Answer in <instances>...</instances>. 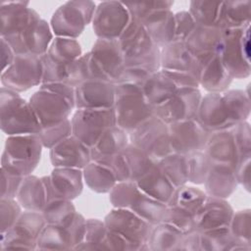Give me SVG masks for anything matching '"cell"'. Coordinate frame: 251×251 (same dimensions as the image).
Listing matches in <instances>:
<instances>
[{"mask_svg": "<svg viewBox=\"0 0 251 251\" xmlns=\"http://www.w3.org/2000/svg\"><path fill=\"white\" fill-rule=\"evenodd\" d=\"M125 59V67H135L154 74L161 70V48L151 39L143 24L130 17L118 38Z\"/></svg>", "mask_w": 251, "mask_h": 251, "instance_id": "obj_1", "label": "cell"}, {"mask_svg": "<svg viewBox=\"0 0 251 251\" xmlns=\"http://www.w3.org/2000/svg\"><path fill=\"white\" fill-rule=\"evenodd\" d=\"M116 126L128 134L155 115V107L143 94L142 86L119 83L115 84Z\"/></svg>", "mask_w": 251, "mask_h": 251, "instance_id": "obj_2", "label": "cell"}, {"mask_svg": "<svg viewBox=\"0 0 251 251\" xmlns=\"http://www.w3.org/2000/svg\"><path fill=\"white\" fill-rule=\"evenodd\" d=\"M1 129L8 136L39 134L41 126L29 102L18 92L1 88L0 94Z\"/></svg>", "mask_w": 251, "mask_h": 251, "instance_id": "obj_3", "label": "cell"}, {"mask_svg": "<svg viewBox=\"0 0 251 251\" xmlns=\"http://www.w3.org/2000/svg\"><path fill=\"white\" fill-rule=\"evenodd\" d=\"M42 147L38 134L9 136L2 153L1 169L24 177L29 176L40 161Z\"/></svg>", "mask_w": 251, "mask_h": 251, "instance_id": "obj_4", "label": "cell"}, {"mask_svg": "<svg viewBox=\"0 0 251 251\" xmlns=\"http://www.w3.org/2000/svg\"><path fill=\"white\" fill-rule=\"evenodd\" d=\"M218 52L225 69L232 78H244L250 75V25L241 28L222 30Z\"/></svg>", "mask_w": 251, "mask_h": 251, "instance_id": "obj_5", "label": "cell"}, {"mask_svg": "<svg viewBox=\"0 0 251 251\" xmlns=\"http://www.w3.org/2000/svg\"><path fill=\"white\" fill-rule=\"evenodd\" d=\"M96 5L92 1H69L53 14L51 28L56 36L75 39L92 22Z\"/></svg>", "mask_w": 251, "mask_h": 251, "instance_id": "obj_6", "label": "cell"}, {"mask_svg": "<svg viewBox=\"0 0 251 251\" xmlns=\"http://www.w3.org/2000/svg\"><path fill=\"white\" fill-rule=\"evenodd\" d=\"M198 80L190 74L159 70L152 74L142 85V91L146 99L154 107H157L181 88H198Z\"/></svg>", "mask_w": 251, "mask_h": 251, "instance_id": "obj_7", "label": "cell"}, {"mask_svg": "<svg viewBox=\"0 0 251 251\" xmlns=\"http://www.w3.org/2000/svg\"><path fill=\"white\" fill-rule=\"evenodd\" d=\"M108 231L125 238L135 249H149L148 238L153 225L141 219L128 209L115 208L104 220Z\"/></svg>", "mask_w": 251, "mask_h": 251, "instance_id": "obj_8", "label": "cell"}, {"mask_svg": "<svg viewBox=\"0 0 251 251\" xmlns=\"http://www.w3.org/2000/svg\"><path fill=\"white\" fill-rule=\"evenodd\" d=\"M128 136L129 143L143 150L156 162L172 153L169 125L155 115Z\"/></svg>", "mask_w": 251, "mask_h": 251, "instance_id": "obj_9", "label": "cell"}, {"mask_svg": "<svg viewBox=\"0 0 251 251\" xmlns=\"http://www.w3.org/2000/svg\"><path fill=\"white\" fill-rule=\"evenodd\" d=\"M73 134L92 147L108 128L116 126L114 109H77L72 120Z\"/></svg>", "mask_w": 251, "mask_h": 251, "instance_id": "obj_10", "label": "cell"}, {"mask_svg": "<svg viewBox=\"0 0 251 251\" xmlns=\"http://www.w3.org/2000/svg\"><path fill=\"white\" fill-rule=\"evenodd\" d=\"M45 226L42 212L26 210L9 230L1 233V249H35Z\"/></svg>", "mask_w": 251, "mask_h": 251, "instance_id": "obj_11", "label": "cell"}, {"mask_svg": "<svg viewBox=\"0 0 251 251\" xmlns=\"http://www.w3.org/2000/svg\"><path fill=\"white\" fill-rule=\"evenodd\" d=\"M42 76L41 57L16 55L13 63L2 72L1 82L3 87L19 93L41 84Z\"/></svg>", "mask_w": 251, "mask_h": 251, "instance_id": "obj_12", "label": "cell"}, {"mask_svg": "<svg viewBox=\"0 0 251 251\" xmlns=\"http://www.w3.org/2000/svg\"><path fill=\"white\" fill-rule=\"evenodd\" d=\"M29 104L41 127H47L69 119L75 108L74 101L44 85H40L39 90L30 97Z\"/></svg>", "mask_w": 251, "mask_h": 251, "instance_id": "obj_13", "label": "cell"}, {"mask_svg": "<svg viewBox=\"0 0 251 251\" xmlns=\"http://www.w3.org/2000/svg\"><path fill=\"white\" fill-rule=\"evenodd\" d=\"M129 20L130 15L124 3L105 1L96 6L92 19L93 30L98 38L118 39Z\"/></svg>", "mask_w": 251, "mask_h": 251, "instance_id": "obj_14", "label": "cell"}, {"mask_svg": "<svg viewBox=\"0 0 251 251\" xmlns=\"http://www.w3.org/2000/svg\"><path fill=\"white\" fill-rule=\"evenodd\" d=\"M169 133L172 153L188 155L202 151L211 132L193 118L169 125Z\"/></svg>", "mask_w": 251, "mask_h": 251, "instance_id": "obj_15", "label": "cell"}, {"mask_svg": "<svg viewBox=\"0 0 251 251\" xmlns=\"http://www.w3.org/2000/svg\"><path fill=\"white\" fill-rule=\"evenodd\" d=\"M3 38L9 42L16 55L41 57L47 53L53 40V34L48 23L40 19L19 34Z\"/></svg>", "mask_w": 251, "mask_h": 251, "instance_id": "obj_16", "label": "cell"}, {"mask_svg": "<svg viewBox=\"0 0 251 251\" xmlns=\"http://www.w3.org/2000/svg\"><path fill=\"white\" fill-rule=\"evenodd\" d=\"M201 98L198 88H181L169 100L155 107V116L167 125L193 119Z\"/></svg>", "mask_w": 251, "mask_h": 251, "instance_id": "obj_17", "label": "cell"}, {"mask_svg": "<svg viewBox=\"0 0 251 251\" xmlns=\"http://www.w3.org/2000/svg\"><path fill=\"white\" fill-rule=\"evenodd\" d=\"M195 118L209 132L229 129L236 125L222 92L202 96Z\"/></svg>", "mask_w": 251, "mask_h": 251, "instance_id": "obj_18", "label": "cell"}, {"mask_svg": "<svg viewBox=\"0 0 251 251\" xmlns=\"http://www.w3.org/2000/svg\"><path fill=\"white\" fill-rule=\"evenodd\" d=\"M82 179V172L78 169L55 168L49 176L42 177L47 202L56 199L72 201L81 193Z\"/></svg>", "mask_w": 251, "mask_h": 251, "instance_id": "obj_19", "label": "cell"}, {"mask_svg": "<svg viewBox=\"0 0 251 251\" xmlns=\"http://www.w3.org/2000/svg\"><path fill=\"white\" fill-rule=\"evenodd\" d=\"M49 155L55 168L83 170L92 161L90 147L74 134L50 148Z\"/></svg>", "mask_w": 251, "mask_h": 251, "instance_id": "obj_20", "label": "cell"}, {"mask_svg": "<svg viewBox=\"0 0 251 251\" xmlns=\"http://www.w3.org/2000/svg\"><path fill=\"white\" fill-rule=\"evenodd\" d=\"M234 212L226 199L207 195L201 208L194 215V229L204 232L228 227Z\"/></svg>", "mask_w": 251, "mask_h": 251, "instance_id": "obj_21", "label": "cell"}, {"mask_svg": "<svg viewBox=\"0 0 251 251\" xmlns=\"http://www.w3.org/2000/svg\"><path fill=\"white\" fill-rule=\"evenodd\" d=\"M28 4L24 1L1 3V37L19 34L41 19L36 11L28 7Z\"/></svg>", "mask_w": 251, "mask_h": 251, "instance_id": "obj_22", "label": "cell"}, {"mask_svg": "<svg viewBox=\"0 0 251 251\" xmlns=\"http://www.w3.org/2000/svg\"><path fill=\"white\" fill-rule=\"evenodd\" d=\"M75 108L112 109L115 104V83L109 81H86L76 87Z\"/></svg>", "mask_w": 251, "mask_h": 251, "instance_id": "obj_23", "label": "cell"}, {"mask_svg": "<svg viewBox=\"0 0 251 251\" xmlns=\"http://www.w3.org/2000/svg\"><path fill=\"white\" fill-rule=\"evenodd\" d=\"M90 53L107 79L115 83L125 69V59L118 39L98 38Z\"/></svg>", "mask_w": 251, "mask_h": 251, "instance_id": "obj_24", "label": "cell"}, {"mask_svg": "<svg viewBox=\"0 0 251 251\" xmlns=\"http://www.w3.org/2000/svg\"><path fill=\"white\" fill-rule=\"evenodd\" d=\"M203 152L212 164H220L236 169L240 156L230 129L211 132Z\"/></svg>", "mask_w": 251, "mask_h": 251, "instance_id": "obj_25", "label": "cell"}, {"mask_svg": "<svg viewBox=\"0 0 251 251\" xmlns=\"http://www.w3.org/2000/svg\"><path fill=\"white\" fill-rule=\"evenodd\" d=\"M222 33V29L218 27L196 25L193 31L184 40V44L198 61L208 59L218 56Z\"/></svg>", "mask_w": 251, "mask_h": 251, "instance_id": "obj_26", "label": "cell"}, {"mask_svg": "<svg viewBox=\"0 0 251 251\" xmlns=\"http://www.w3.org/2000/svg\"><path fill=\"white\" fill-rule=\"evenodd\" d=\"M197 62L196 78L199 86H202L208 92L215 93H221L227 89L232 77L228 75L217 55L208 59L197 60Z\"/></svg>", "mask_w": 251, "mask_h": 251, "instance_id": "obj_27", "label": "cell"}, {"mask_svg": "<svg viewBox=\"0 0 251 251\" xmlns=\"http://www.w3.org/2000/svg\"><path fill=\"white\" fill-rule=\"evenodd\" d=\"M161 69L187 73L196 78L198 62L184 42L173 41L161 48Z\"/></svg>", "mask_w": 251, "mask_h": 251, "instance_id": "obj_28", "label": "cell"}, {"mask_svg": "<svg viewBox=\"0 0 251 251\" xmlns=\"http://www.w3.org/2000/svg\"><path fill=\"white\" fill-rule=\"evenodd\" d=\"M203 184L207 195L226 199L235 191L238 184L235 170L226 165L212 164Z\"/></svg>", "mask_w": 251, "mask_h": 251, "instance_id": "obj_29", "label": "cell"}, {"mask_svg": "<svg viewBox=\"0 0 251 251\" xmlns=\"http://www.w3.org/2000/svg\"><path fill=\"white\" fill-rule=\"evenodd\" d=\"M153 42L163 48L175 39V14L172 10H159L140 21Z\"/></svg>", "mask_w": 251, "mask_h": 251, "instance_id": "obj_30", "label": "cell"}, {"mask_svg": "<svg viewBox=\"0 0 251 251\" xmlns=\"http://www.w3.org/2000/svg\"><path fill=\"white\" fill-rule=\"evenodd\" d=\"M141 192L166 205L170 202L176 187L156 163L143 176L135 181Z\"/></svg>", "mask_w": 251, "mask_h": 251, "instance_id": "obj_31", "label": "cell"}, {"mask_svg": "<svg viewBox=\"0 0 251 251\" xmlns=\"http://www.w3.org/2000/svg\"><path fill=\"white\" fill-rule=\"evenodd\" d=\"M128 144V133L118 126H114L105 130L96 144L90 148L91 160L99 161L121 153Z\"/></svg>", "mask_w": 251, "mask_h": 251, "instance_id": "obj_32", "label": "cell"}, {"mask_svg": "<svg viewBox=\"0 0 251 251\" xmlns=\"http://www.w3.org/2000/svg\"><path fill=\"white\" fill-rule=\"evenodd\" d=\"M94 80L109 81L90 52L81 55L70 64L66 83L76 87L83 82Z\"/></svg>", "mask_w": 251, "mask_h": 251, "instance_id": "obj_33", "label": "cell"}, {"mask_svg": "<svg viewBox=\"0 0 251 251\" xmlns=\"http://www.w3.org/2000/svg\"><path fill=\"white\" fill-rule=\"evenodd\" d=\"M16 198L25 210L42 212L47 203L46 189L42 178L30 175L25 176Z\"/></svg>", "mask_w": 251, "mask_h": 251, "instance_id": "obj_34", "label": "cell"}, {"mask_svg": "<svg viewBox=\"0 0 251 251\" xmlns=\"http://www.w3.org/2000/svg\"><path fill=\"white\" fill-rule=\"evenodd\" d=\"M251 1L223 2L220 20L217 27L224 29L241 28L250 25Z\"/></svg>", "mask_w": 251, "mask_h": 251, "instance_id": "obj_35", "label": "cell"}, {"mask_svg": "<svg viewBox=\"0 0 251 251\" xmlns=\"http://www.w3.org/2000/svg\"><path fill=\"white\" fill-rule=\"evenodd\" d=\"M183 237L177 228L162 222L153 226L147 244L152 250H179Z\"/></svg>", "mask_w": 251, "mask_h": 251, "instance_id": "obj_36", "label": "cell"}, {"mask_svg": "<svg viewBox=\"0 0 251 251\" xmlns=\"http://www.w3.org/2000/svg\"><path fill=\"white\" fill-rule=\"evenodd\" d=\"M86 185L94 192L108 193L118 182L109 168L97 161H91L82 171Z\"/></svg>", "mask_w": 251, "mask_h": 251, "instance_id": "obj_37", "label": "cell"}, {"mask_svg": "<svg viewBox=\"0 0 251 251\" xmlns=\"http://www.w3.org/2000/svg\"><path fill=\"white\" fill-rule=\"evenodd\" d=\"M248 247L250 246L234 238L229 226L200 232L199 250H236L249 249Z\"/></svg>", "mask_w": 251, "mask_h": 251, "instance_id": "obj_38", "label": "cell"}, {"mask_svg": "<svg viewBox=\"0 0 251 251\" xmlns=\"http://www.w3.org/2000/svg\"><path fill=\"white\" fill-rule=\"evenodd\" d=\"M127 209L135 213L144 221L155 226L163 222L167 205L147 196L138 188V191L134 195Z\"/></svg>", "mask_w": 251, "mask_h": 251, "instance_id": "obj_39", "label": "cell"}, {"mask_svg": "<svg viewBox=\"0 0 251 251\" xmlns=\"http://www.w3.org/2000/svg\"><path fill=\"white\" fill-rule=\"evenodd\" d=\"M157 164L176 188L188 181L187 155L171 153L159 160Z\"/></svg>", "mask_w": 251, "mask_h": 251, "instance_id": "obj_40", "label": "cell"}, {"mask_svg": "<svg viewBox=\"0 0 251 251\" xmlns=\"http://www.w3.org/2000/svg\"><path fill=\"white\" fill-rule=\"evenodd\" d=\"M122 155L125 159L130 181L139 179L157 163L147 153L131 143L122 151Z\"/></svg>", "mask_w": 251, "mask_h": 251, "instance_id": "obj_41", "label": "cell"}, {"mask_svg": "<svg viewBox=\"0 0 251 251\" xmlns=\"http://www.w3.org/2000/svg\"><path fill=\"white\" fill-rule=\"evenodd\" d=\"M206 198L207 194L203 190L184 184L176 188L168 205L177 207L194 216L201 208Z\"/></svg>", "mask_w": 251, "mask_h": 251, "instance_id": "obj_42", "label": "cell"}, {"mask_svg": "<svg viewBox=\"0 0 251 251\" xmlns=\"http://www.w3.org/2000/svg\"><path fill=\"white\" fill-rule=\"evenodd\" d=\"M81 53V47L76 39L56 36L52 40L46 54L56 62L70 65L79 58L82 55Z\"/></svg>", "mask_w": 251, "mask_h": 251, "instance_id": "obj_43", "label": "cell"}, {"mask_svg": "<svg viewBox=\"0 0 251 251\" xmlns=\"http://www.w3.org/2000/svg\"><path fill=\"white\" fill-rule=\"evenodd\" d=\"M223 2L212 1H191L188 12L192 16L196 25L202 26L217 27Z\"/></svg>", "mask_w": 251, "mask_h": 251, "instance_id": "obj_44", "label": "cell"}, {"mask_svg": "<svg viewBox=\"0 0 251 251\" xmlns=\"http://www.w3.org/2000/svg\"><path fill=\"white\" fill-rule=\"evenodd\" d=\"M75 208L71 200L56 199L48 201L42 210L47 225L67 226L75 215Z\"/></svg>", "mask_w": 251, "mask_h": 251, "instance_id": "obj_45", "label": "cell"}, {"mask_svg": "<svg viewBox=\"0 0 251 251\" xmlns=\"http://www.w3.org/2000/svg\"><path fill=\"white\" fill-rule=\"evenodd\" d=\"M38 249H73V245L64 226L47 225L42 229L38 239Z\"/></svg>", "mask_w": 251, "mask_h": 251, "instance_id": "obj_46", "label": "cell"}, {"mask_svg": "<svg viewBox=\"0 0 251 251\" xmlns=\"http://www.w3.org/2000/svg\"><path fill=\"white\" fill-rule=\"evenodd\" d=\"M222 95L236 124L245 122L250 115V102L242 90H225Z\"/></svg>", "mask_w": 251, "mask_h": 251, "instance_id": "obj_47", "label": "cell"}, {"mask_svg": "<svg viewBox=\"0 0 251 251\" xmlns=\"http://www.w3.org/2000/svg\"><path fill=\"white\" fill-rule=\"evenodd\" d=\"M187 161L188 181L194 184H203L212 166V162L203 150L188 154Z\"/></svg>", "mask_w": 251, "mask_h": 251, "instance_id": "obj_48", "label": "cell"}, {"mask_svg": "<svg viewBox=\"0 0 251 251\" xmlns=\"http://www.w3.org/2000/svg\"><path fill=\"white\" fill-rule=\"evenodd\" d=\"M72 134H73L72 123L70 119H67L59 124H56L47 127H42L38 135L41 139L43 147L50 149L57 143L71 136Z\"/></svg>", "mask_w": 251, "mask_h": 251, "instance_id": "obj_49", "label": "cell"}, {"mask_svg": "<svg viewBox=\"0 0 251 251\" xmlns=\"http://www.w3.org/2000/svg\"><path fill=\"white\" fill-rule=\"evenodd\" d=\"M107 231L108 230L106 228L104 222L97 219L86 220V230L84 240L82 243L79 244L85 246H81L78 249H103V242L106 238Z\"/></svg>", "mask_w": 251, "mask_h": 251, "instance_id": "obj_50", "label": "cell"}, {"mask_svg": "<svg viewBox=\"0 0 251 251\" xmlns=\"http://www.w3.org/2000/svg\"><path fill=\"white\" fill-rule=\"evenodd\" d=\"M163 223L169 224L177 228L183 234H187L194 229V216L177 207L167 205Z\"/></svg>", "mask_w": 251, "mask_h": 251, "instance_id": "obj_51", "label": "cell"}, {"mask_svg": "<svg viewBox=\"0 0 251 251\" xmlns=\"http://www.w3.org/2000/svg\"><path fill=\"white\" fill-rule=\"evenodd\" d=\"M138 191L135 181H121L117 182L110 193V201L114 208L127 209Z\"/></svg>", "mask_w": 251, "mask_h": 251, "instance_id": "obj_52", "label": "cell"}, {"mask_svg": "<svg viewBox=\"0 0 251 251\" xmlns=\"http://www.w3.org/2000/svg\"><path fill=\"white\" fill-rule=\"evenodd\" d=\"M41 61L43 65V76L41 84L67 81L70 65L56 62L48 57L47 54L41 56Z\"/></svg>", "mask_w": 251, "mask_h": 251, "instance_id": "obj_53", "label": "cell"}, {"mask_svg": "<svg viewBox=\"0 0 251 251\" xmlns=\"http://www.w3.org/2000/svg\"><path fill=\"white\" fill-rule=\"evenodd\" d=\"M250 225V211H239L233 214L231 222L229 224V230L234 238L249 245Z\"/></svg>", "mask_w": 251, "mask_h": 251, "instance_id": "obj_54", "label": "cell"}, {"mask_svg": "<svg viewBox=\"0 0 251 251\" xmlns=\"http://www.w3.org/2000/svg\"><path fill=\"white\" fill-rule=\"evenodd\" d=\"M22 214L21 205L18 201L11 198H1L0 201V220L1 233L9 230L18 221Z\"/></svg>", "mask_w": 251, "mask_h": 251, "instance_id": "obj_55", "label": "cell"}, {"mask_svg": "<svg viewBox=\"0 0 251 251\" xmlns=\"http://www.w3.org/2000/svg\"><path fill=\"white\" fill-rule=\"evenodd\" d=\"M130 17L142 21L149 14L159 10H171L173 1H153L144 3H124Z\"/></svg>", "mask_w": 251, "mask_h": 251, "instance_id": "obj_56", "label": "cell"}, {"mask_svg": "<svg viewBox=\"0 0 251 251\" xmlns=\"http://www.w3.org/2000/svg\"><path fill=\"white\" fill-rule=\"evenodd\" d=\"M229 129L233 135L240 158L250 156L251 138H250L249 124L246 121L241 122V123H238L235 126H233Z\"/></svg>", "mask_w": 251, "mask_h": 251, "instance_id": "obj_57", "label": "cell"}, {"mask_svg": "<svg viewBox=\"0 0 251 251\" xmlns=\"http://www.w3.org/2000/svg\"><path fill=\"white\" fill-rule=\"evenodd\" d=\"M196 23L188 11H180L175 14V39L174 41L184 42L193 31Z\"/></svg>", "mask_w": 251, "mask_h": 251, "instance_id": "obj_58", "label": "cell"}, {"mask_svg": "<svg viewBox=\"0 0 251 251\" xmlns=\"http://www.w3.org/2000/svg\"><path fill=\"white\" fill-rule=\"evenodd\" d=\"M24 178V176L11 174L1 169V198L15 199Z\"/></svg>", "mask_w": 251, "mask_h": 251, "instance_id": "obj_59", "label": "cell"}, {"mask_svg": "<svg viewBox=\"0 0 251 251\" xmlns=\"http://www.w3.org/2000/svg\"><path fill=\"white\" fill-rule=\"evenodd\" d=\"M152 74L146 70L135 68V67H125L124 71L116 80L115 84L119 83H126V84H133L142 86L146 79Z\"/></svg>", "mask_w": 251, "mask_h": 251, "instance_id": "obj_60", "label": "cell"}, {"mask_svg": "<svg viewBox=\"0 0 251 251\" xmlns=\"http://www.w3.org/2000/svg\"><path fill=\"white\" fill-rule=\"evenodd\" d=\"M249 165L250 156L240 158L238 165L235 169V176L237 182L244 185L247 190H249Z\"/></svg>", "mask_w": 251, "mask_h": 251, "instance_id": "obj_61", "label": "cell"}, {"mask_svg": "<svg viewBox=\"0 0 251 251\" xmlns=\"http://www.w3.org/2000/svg\"><path fill=\"white\" fill-rule=\"evenodd\" d=\"M1 54H2L1 58H2V72H3L13 63L16 57V54L12 46L3 37H1Z\"/></svg>", "mask_w": 251, "mask_h": 251, "instance_id": "obj_62", "label": "cell"}]
</instances>
